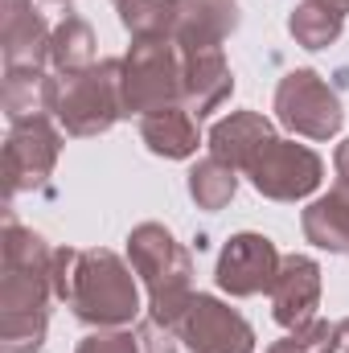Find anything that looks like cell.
I'll use <instances>...</instances> for the list:
<instances>
[{
	"instance_id": "cell-1",
	"label": "cell",
	"mask_w": 349,
	"mask_h": 353,
	"mask_svg": "<svg viewBox=\"0 0 349 353\" xmlns=\"http://www.w3.org/2000/svg\"><path fill=\"white\" fill-rule=\"evenodd\" d=\"M54 296H62L74 316L94 329H123L140 312L132 267L111 251H54Z\"/></svg>"
},
{
	"instance_id": "cell-2",
	"label": "cell",
	"mask_w": 349,
	"mask_h": 353,
	"mask_svg": "<svg viewBox=\"0 0 349 353\" xmlns=\"http://www.w3.org/2000/svg\"><path fill=\"white\" fill-rule=\"evenodd\" d=\"M128 259L132 271L148 288V321L177 329L181 316L193 304V263L189 251L157 222H144L128 234Z\"/></svg>"
},
{
	"instance_id": "cell-3",
	"label": "cell",
	"mask_w": 349,
	"mask_h": 353,
	"mask_svg": "<svg viewBox=\"0 0 349 353\" xmlns=\"http://www.w3.org/2000/svg\"><path fill=\"white\" fill-rule=\"evenodd\" d=\"M54 292V251L41 234L4 218V279H0V312H46Z\"/></svg>"
},
{
	"instance_id": "cell-4",
	"label": "cell",
	"mask_w": 349,
	"mask_h": 353,
	"mask_svg": "<svg viewBox=\"0 0 349 353\" xmlns=\"http://www.w3.org/2000/svg\"><path fill=\"white\" fill-rule=\"evenodd\" d=\"M181 79H185V58L173 37H157V41H136L132 54L123 58V115H148L157 107L181 103Z\"/></svg>"
},
{
	"instance_id": "cell-5",
	"label": "cell",
	"mask_w": 349,
	"mask_h": 353,
	"mask_svg": "<svg viewBox=\"0 0 349 353\" xmlns=\"http://www.w3.org/2000/svg\"><path fill=\"white\" fill-rule=\"evenodd\" d=\"M119 74H123V58H107V62H94L90 70L70 74L62 83L54 115L62 119V128L70 136H99L123 115Z\"/></svg>"
},
{
	"instance_id": "cell-6",
	"label": "cell",
	"mask_w": 349,
	"mask_h": 353,
	"mask_svg": "<svg viewBox=\"0 0 349 353\" xmlns=\"http://www.w3.org/2000/svg\"><path fill=\"white\" fill-rule=\"evenodd\" d=\"M275 115L288 132L308 136V140H329L341 132V99L337 90L325 87L321 74L312 70H292L283 74V83L275 87Z\"/></svg>"
},
{
	"instance_id": "cell-7",
	"label": "cell",
	"mask_w": 349,
	"mask_h": 353,
	"mask_svg": "<svg viewBox=\"0 0 349 353\" xmlns=\"http://www.w3.org/2000/svg\"><path fill=\"white\" fill-rule=\"evenodd\" d=\"M243 173L251 176V185L259 189L263 197H271V201H300V197H308L321 185L325 165H321V157L312 148L271 136L251 157V165Z\"/></svg>"
},
{
	"instance_id": "cell-8",
	"label": "cell",
	"mask_w": 349,
	"mask_h": 353,
	"mask_svg": "<svg viewBox=\"0 0 349 353\" xmlns=\"http://www.w3.org/2000/svg\"><path fill=\"white\" fill-rule=\"evenodd\" d=\"M58 152H62V132L46 115L12 123L4 144V193L12 197L21 189L46 185V176L58 165Z\"/></svg>"
},
{
	"instance_id": "cell-9",
	"label": "cell",
	"mask_w": 349,
	"mask_h": 353,
	"mask_svg": "<svg viewBox=\"0 0 349 353\" xmlns=\"http://www.w3.org/2000/svg\"><path fill=\"white\" fill-rule=\"evenodd\" d=\"M177 337L193 353H255V329L243 312L214 296H193L189 312L177 325Z\"/></svg>"
},
{
	"instance_id": "cell-10",
	"label": "cell",
	"mask_w": 349,
	"mask_h": 353,
	"mask_svg": "<svg viewBox=\"0 0 349 353\" xmlns=\"http://www.w3.org/2000/svg\"><path fill=\"white\" fill-rule=\"evenodd\" d=\"M279 251L271 239L263 234H235L222 255H218V288L230 292V296H259L271 288L275 271H279Z\"/></svg>"
},
{
	"instance_id": "cell-11",
	"label": "cell",
	"mask_w": 349,
	"mask_h": 353,
	"mask_svg": "<svg viewBox=\"0 0 349 353\" xmlns=\"http://www.w3.org/2000/svg\"><path fill=\"white\" fill-rule=\"evenodd\" d=\"M271 296V316L283 329H304L308 321H317V304H321V267L308 255H283L279 271L267 288Z\"/></svg>"
},
{
	"instance_id": "cell-12",
	"label": "cell",
	"mask_w": 349,
	"mask_h": 353,
	"mask_svg": "<svg viewBox=\"0 0 349 353\" xmlns=\"http://www.w3.org/2000/svg\"><path fill=\"white\" fill-rule=\"evenodd\" d=\"M239 29L235 0H177L173 41L181 50H222V41Z\"/></svg>"
},
{
	"instance_id": "cell-13",
	"label": "cell",
	"mask_w": 349,
	"mask_h": 353,
	"mask_svg": "<svg viewBox=\"0 0 349 353\" xmlns=\"http://www.w3.org/2000/svg\"><path fill=\"white\" fill-rule=\"evenodd\" d=\"M185 58V79H181V103L201 119L210 111H218L230 90H235V79H230V66L222 58V50H181Z\"/></svg>"
},
{
	"instance_id": "cell-14",
	"label": "cell",
	"mask_w": 349,
	"mask_h": 353,
	"mask_svg": "<svg viewBox=\"0 0 349 353\" xmlns=\"http://www.w3.org/2000/svg\"><path fill=\"white\" fill-rule=\"evenodd\" d=\"M0 25H4V70L41 66L50 58V29L33 12L29 0H0Z\"/></svg>"
},
{
	"instance_id": "cell-15",
	"label": "cell",
	"mask_w": 349,
	"mask_h": 353,
	"mask_svg": "<svg viewBox=\"0 0 349 353\" xmlns=\"http://www.w3.org/2000/svg\"><path fill=\"white\" fill-rule=\"evenodd\" d=\"M140 136L144 144L157 152V157H169V161H185L197 152L201 136H197V115L185 107V103H169V107H157L148 115H140Z\"/></svg>"
},
{
	"instance_id": "cell-16",
	"label": "cell",
	"mask_w": 349,
	"mask_h": 353,
	"mask_svg": "<svg viewBox=\"0 0 349 353\" xmlns=\"http://www.w3.org/2000/svg\"><path fill=\"white\" fill-rule=\"evenodd\" d=\"M267 140H271V123L263 119L259 111H235V115H226V119L214 123V132H210V157L226 161L230 169H247L251 157L259 152Z\"/></svg>"
},
{
	"instance_id": "cell-17",
	"label": "cell",
	"mask_w": 349,
	"mask_h": 353,
	"mask_svg": "<svg viewBox=\"0 0 349 353\" xmlns=\"http://www.w3.org/2000/svg\"><path fill=\"white\" fill-rule=\"evenodd\" d=\"M58 90H62V83H54L41 66L4 70V115H8V123L37 119L46 111H54L58 107Z\"/></svg>"
},
{
	"instance_id": "cell-18",
	"label": "cell",
	"mask_w": 349,
	"mask_h": 353,
	"mask_svg": "<svg viewBox=\"0 0 349 353\" xmlns=\"http://www.w3.org/2000/svg\"><path fill=\"white\" fill-rule=\"evenodd\" d=\"M304 239L312 247H321V251L346 255L349 251V193L346 189H333V193L317 197L304 210Z\"/></svg>"
},
{
	"instance_id": "cell-19",
	"label": "cell",
	"mask_w": 349,
	"mask_h": 353,
	"mask_svg": "<svg viewBox=\"0 0 349 353\" xmlns=\"http://www.w3.org/2000/svg\"><path fill=\"white\" fill-rule=\"evenodd\" d=\"M50 62L66 79L94 66V29H90L83 17H66L54 29V37H50Z\"/></svg>"
},
{
	"instance_id": "cell-20",
	"label": "cell",
	"mask_w": 349,
	"mask_h": 353,
	"mask_svg": "<svg viewBox=\"0 0 349 353\" xmlns=\"http://www.w3.org/2000/svg\"><path fill=\"white\" fill-rule=\"evenodd\" d=\"M123 29L136 41H157L173 37L177 29V0H115Z\"/></svg>"
},
{
	"instance_id": "cell-21",
	"label": "cell",
	"mask_w": 349,
	"mask_h": 353,
	"mask_svg": "<svg viewBox=\"0 0 349 353\" xmlns=\"http://www.w3.org/2000/svg\"><path fill=\"white\" fill-rule=\"evenodd\" d=\"M341 12L337 8H329V4H321V0H304V4H296L292 8V17H288V29H292V37L304 46V50H325V46H333L337 37H341Z\"/></svg>"
},
{
	"instance_id": "cell-22",
	"label": "cell",
	"mask_w": 349,
	"mask_h": 353,
	"mask_svg": "<svg viewBox=\"0 0 349 353\" xmlns=\"http://www.w3.org/2000/svg\"><path fill=\"white\" fill-rule=\"evenodd\" d=\"M239 189V169H230L226 161L218 157H206L193 165L189 173V197L201 205V210H222Z\"/></svg>"
},
{
	"instance_id": "cell-23",
	"label": "cell",
	"mask_w": 349,
	"mask_h": 353,
	"mask_svg": "<svg viewBox=\"0 0 349 353\" xmlns=\"http://www.w3.org/2000/svg\"><path fill=\"white\" fill-rule=\"evenodd\" d=\"M4 353H37L46 341V312H0Z\"/></svg>"
},
{
	"instance_id": "cell-24",
	"label": "cell",
	"mask_w": 349,
	"mask_h": 353,
	"mask_svg": "<svg viewBox=\"0 0 349 353\" xmlns=\"http://www.w3.org/2000/svg\"><path fill=\"white\" fill-rule=\"evenodd\" d=\"M337 341V321H308L304 329H292L283 341H275L267 353H333Z\"/></svg>"
},
{
	"instance_id": "cell-25",
	"label": "cell",
	"mask_w": 349,
	"mask_h": 353,
	"mask_svg": "<svg viewBox=\"0 0 349 353\" xmlns=\"http://www.w3.org/2000/svg\"><path fill=\"white\" fill-rule=\"evenodd\" d=\"M79 353H140V337L128 329H99L79 345Z\"/></svg>"
},
{
	"instance_id": "cell-26",
	"label": "cell",
	"mask_w": 349,
	"mask_h": 353,
	"mask_svg": "<svg viewBox=\"0 0 349 353\" xmlns=\"http://www.w3.org/2000/svg\"><path fill=\"white\" fill-rule=\"evenodd\" d=\"M136 337H140V353H177L173 329H165V325H157V321H144V325L136 329Z\"/></svg>"
},
{
	"instance_id": "cell-27",
	"label": "cell",
	"mask_w": 349,
	"mask_h": 353,
	"mask_svg": "<svg viewBox=\"0 0 349 353\" xmlns=\"http://www.w3.org/2000/svg\"><path fill=\"white\" fill-rule=\"evenodd\" d=\"M333 165H337V189H346V193H349V140H346V144H337Z\"/></svg>"
},
{
	"instance_id": "cell-28",
	"label": "cell",
	"mask_w": 349,
	"mask_h": 353,
	"mask_svg": "<svg viewBox=\"0 0 349 353\" xmlns=\"http://www.w3.org/2000/svg\"><path fill=\"white\" fill-rule=\"evenodd\" d=\"M337 341H341V350L349 353V316L346 321H337Z\"/></svg>"
},
{
	"instance_id": "cell-29",
	"label": "cell",
	"mask_w": 349,
	"mask_h": 353,
	"mask_svg": "<svg viewBox=\"0 0 349 353\" xmlns=\"http://www.w3.org/2000/svg\"><path fill=\"white\" fill-rule=\"evenodd\" d=\"M321 4H329V8H337L341 17H346V12H349V0H321Z\"/></svg>"
}]
</instances>
